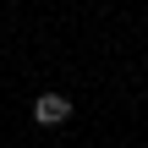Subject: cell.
<instances>
[{
	"instance_id": "cell-1",
	"label": "cell",
	"mask_w": 148,
	"mask_h": 148,
	"mask_svg": "<svg viewBox=\"0 0 148 148\" xmlns=\"http://www.w3.org/2000/svg\"><path fill=\"white\" fill-rule=\"evenodd\" d=\"M33 121L38 126H66L71 121V99L66 93H38L33 99Z\"/></svg>"
}]
</instances>
